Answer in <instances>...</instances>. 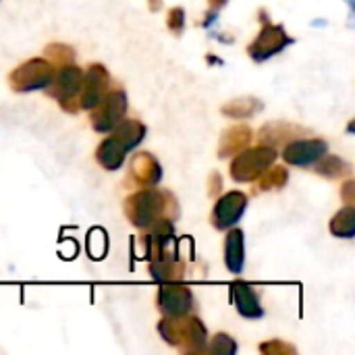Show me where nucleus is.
Returning <instances> with one entry per match:
<instances>
[{
	"mask_svg": "<svg viewBox=\"0 0 355 355\" xmlns=\"http://www.w3.org/2000/svg\"><path fill=\"white\" fill-rule=\"evenodd\" d=\"M235 349H237V345H235L233 339L227 337V335H216V337L212 339V345H210V352H212V354H235Z\"/></svg>",
	"mask_w": 355,
	"mask_h": 355,
	"instance_id": "nucleus-21",
	"label": "nucleus"
},
{
	"mask_svg": "<svg viewBox=\"0 0 355 355\" xmlns=\"http://www.w3.org/2000/svg\"><path fill=\"white\" fill-rule=\"evenodd\" d=\"M54 75V67L46 58H33L21 64L10 75V87L15 92H33L44 89Z\"/></svg>",
	"mask_w": 355,
	"mask_h": 355,
	"instance_id": "nucleus-7",
	"label": "nucleus"
},
{
	"mask_svg": "<svg viewBox=\"0 0 355 355\" xmlns=\"http://www.w3.org/2000/svg\"><path fill=\"white\" fill-rule=\"evenodd\" d=\"M131 171L148 187H152V185H156L160 181V164L156 162V158L152 154H139L133 160Z\"/></svg>",
	"mask_w": 355,
	"mask_h": 355,
	"instance_id": "nucleus-15",
	"label": "nucleus"
},
{
	"mask_svg": "<svg viewBox=\"0 0 355 355\" xmlns=\"http://www.w3.org/2000/svg\"><path fill=\"white\" fill-rule=\"evenodd\" d=\"M287 181V171L285 168H266L260 175V187L262 189H270V187H283Z\"/></svg>",
	"mask_w": 355,
	"mask_h": 355,
	"instance_id": "nucleus-20",
	"label": "nucleus"
},
{
	"mask_svg": "<svg viewBox=\"0 0 355 355\" xmlns=\"http://www.w3.org/2000/svg\"><path fill=\"white\" fill-rule=\"evenodd\" d=\"M127 112V96L123 89L106 92V96L92 108V125L100 133L112 131Z\"/></svg>",
	"mask_w": 355,
	"mask_h": 355,
	"instance_id": "nucleus-6",
	"label": "nucleus"
},
{
	"mask_svg": "<svg viewBox=\"0 0 355 355\" xmlns=\"http://www.w3.org/2000/svg\"><path fill=\"white\" fill-rule=\"evenodd\" d=\"M225 2H227V0H210V4H212L214 8H218V6H223Z\"/></svg>",
	"mask_w": 355,
	"mask_h": 355,
	"instance_id": "nucleus-24",
	"label": "nucleus"
},
{
	"mask_svg": "<svg viewBox=\"0 0 355 355\" xmlns=\"http://www.w3.org/2000/svg\"><path fill=\"white\" fill-rule=\"evenodd\" d=\"M331 233L343 239H352L355 235V210L354 206H345L331 223Z\"/></svg>",
	"mask_w": 355,
	"mask_h": 355,
	"instance_id": "nucleus-17",
	"label": "nucleus"
},
{
	"mask_svg": "<svg viewBox=\"0 0 355 355\" xmlns=\"http://www.w3.org/2000/svg\"><path fill=\"white\" fill-rule=\"evenodd\" d=\"M106 248H108V241H106V233L102 229H94L87 237V250L92 254L94 260H100L104 258L106 254Z\"/></svg>",
	"mask_w": 355,
	"mask_h": 355,
	"instance_id": "nucleus-19",
	"label": "nucleus"
},
{
	"mask_svg": "<svg viewBox=\"0 0 355 355\" xmlns=\"http://www.w3.org/2000/svg\"><path fill=\"white\" fill-rule=\"evenodd\" d=\"M146 135V125L139 121H121L108 139H104L96 152V158L102 168L106 171H119L123 166L125 156L139 146V141Z\"/></svg>",
	"mask_w": 355,
	"mask_h": 355,
	"instance_id": "nucleus-1",
	"label": "nucleus"
},
{
	"mask_svg": "<svg viewBox=\"0 0 355 355\" xmlns=\"http://www.w3.org/2000/svg\"><path fill=\"white\" fill-rule=\"evenodd\" d=\"M266 349H270L272 354H277V352H291L287 345H283V343H270V345H262V352H266Z\"/></svg>",
	"mask_w": 355,
	"mask_h": 355,
	"instance_id": "nucleus-23",
	"label": "nucleus"
},
{
	"mask_svg": "<svg viewBox=\"0 0 355 355\" xmlns=\"http://www.w3.org/2000/svg\"><path fill=\"white\" fill-rule=\"evenodd\" d=\"M275 158H277V152L272 146H258L254 150H248L233 160L231 177L239 183L256 181L266 168H270Z\"/></svg>",
	"mask_w": 355,
	"mask_h": 355,
	"instance_id": "nucleus-5",
	"label": "nucleus"
},
{
	"mask_svg": "<svg viewBox=\"0 0 355 355\" xmlns=\"http://www.w3.org/2000/svg\"><path fill=\"white\" fill-rule=\"evenodd\" d=\"M191 304H193V297L187 287L179 285L177 281L162 283L160 293H158V306L164 316H171V318L185 316L191 310Z\"/></svg>",
	"mask_w": 355,
	"mask_h": 355,
	"instance_id": "nucleus-10",
	"label": "nucleus"
},
{
	"mask_svg": "<svg viewBox=\"0 0 355 355\" xmlns=\"http://www.w3.org/2000/svg\"><path fill=\"white\" fill-rule=\"evenodd\" d=\"M183 10L181 8H173L171 10V15H168V27H171V31L173 33H181V29H183Z\"/></svg>",
	"mask_w": 355,
	"mask_h": 355,
	"instance_id": "nucleus-22",
	"label": "nucleus"
},
{
	"mask_svg": "<svg viewBox=\"0 0 355 355\" xmlns=\"http://www.w3.org/2000/svg\"><path fill=\"white\" fill-rule=\"evenodd\" d=\"M231 295H233L237 312L243 318H262L264 316V308L260 306V300H258L252 285L237 281V283L231 285Z\"/></svg>",
	"mask_w": 355,
	"mask_h": 355,
	"instance_id": "nucleus-13",
	"label": "nucleus"
},
{
	"mask_svg": "<svg viewBox=\"0 0 355 355\" xmlns=\"http://www.w3.org/2000/svg\"><path fill=\"white\" fill-rule=\"evenodd\" d=\"M248 208V196L241 191H229L225 193L212 212V223L216 229H231L239 223V218L243 216Z\"/></svg>",
	"mask_w": 355,
	"mask_h": 355,
	"instance_id": "nucleus-9",
	"label": "nucleus"
},
{
	"mask_svg": "<svg viewBox=\"0 0 355 355\" xmlns=\"http://www.w3.org/2000/svg\"><path fill=\"white\" fill-rule=\"evenodd\" d=\"M289 44H291V37L285 33V29L281 25H266L260 31V35L254 40V44L248 48V52L254 60L260 62V60H266V58L279 54Z\"/></svg>",
	"mask_w": 355,
	"mask_h": 355,
	"instance_id": "nucleus-8",
	"label": "nucleus"
},
{
	"mask_svg": "<svg viewBox=\"0 0 355 355\" xmlns=\"http://www.w3.org/2000/svg\"><path fill=\"white\" fill-rule=\"evenodd\" d=\"M225 264L229 272L239 275L245 264V245H243V231L231 229L225 241Z\"/></svg>",
	"mask_w": 355,
	"mask_h": 355,
	"instance_id": "nucleus-14",
	"label": "nucleus"
},
{
	"mask_svg": "<svg viewBox=\"0 0 355 355\" xmlns=\"http://www.w3.org/2000/svg\"><path fill=\"white\" fill-rule=\"evenodd\" d=\"M166 200H168V196L160 193L158 189H152V187L141 189V191L133 193L131 198H127L125 214L135 227H141V229L152 227L158 218H162Z\"/></svg>",
	"mask_w": 355,
	"mask_h": 355,
	"instance_id": "nucleus-3",
	"label": "nucleus"
},
{
	"mask_svg": "<svg viewBox=\"0 0 355 355\" xmlns=\"http://www.w3.org/2000/svg\"><path fill=\"white\" fill-rule=\"evenodd\" d=\"M322 158H324V156H322ZM318 173L324 175V177L337 179V177H341V175H347V173H349V164L343 162V160L337 158V156H327V158L322 160V164L318 166Z\"/></svg>",
	"mask_w": 355,
	"mask_h": 355,
	"instance_id": "nucleus-18",
	"label": "nucleus"
},
{
	"mask_svg": "<svg viewBox=\"0 0 355 355\" xmlns=\"http://www.w3.org/2000/svg\"><path fill=\"white\" fill-rule=\"evenodd\" d=\"M158 331L166 339L168 345L183 347L187 352L206 349V343H208V333H206L202 320L200 318H187V314L177 316V318L166 316L158 324Z\"/></svg>",
	"mask_w": 355,
	"mask_h": 355,
	"instance_id": "nucleus-2",
	"label": "nucleus"
},
{
	"mask_svg": "<svg viewBox=\"0 0 355 355\" xmlns=\"http://www.w3.org/2000/svg\"><path fill=\"white\" fill-rule=\"evenodd\" d=\"M81 83H83V73L73 64H64L60 71H56L52 75L46 89H48V94L52 98H56L60 102V106L67 112H75L77 106H79L77 100H79Z\"/></svg>",
	"mask_w": 355,
	"mask_h": 355,
	"instance_id": "nucleus-4",
	"label": "nucleus"
},
{
	"mask_svg": "<svg viewBox=\"0 0 355 355\" xmlns=\"http://www.w3.org/2000/svg\"><path fill=\"white\" fill-rule=\"evenodd\" d=\"M252 139V131L245 127V125H237L233 127L231 131H227L225 139H223V146H220V158L227 156V154H237L241 148L248 146V141Z\"/></svg>",
	"mask_w": 355,
	"mask_h": 355,
	"instance_id": "nucleus-16",
	"label": "nucleus"
},
{
	"mask_svg": "<svg viewBox=\"0 0 355 355\" xmlns=\"http://www.w3.org/2000/svg\"><path fill=\"white\" fill-rule=\"evenodd\" d=\"M108 87V71L102 64L89 67V71L83 75L81 92H79V106L85 110H92L104 96Z\"/></svg>",
	"mask_w": 355,
	"mask_h": 355,
	"instance_id": "nucleus-12",
	"label": "nucleus"
},
{
	"mask_svg": "<svg viewBox=\"0 0 355 355\" xmlns=\"http://www.w3.org/2000/svg\"><path fill=\"white\" fill-rule=\"evenodd\" d=\"M327 150L329 146L324 139H297V141H289L283 158L287 164L293 166H312L327 154Z\"/></svg>",
	"mask_w": 355,
	"mask_h": 355,
	"instance_id": "nucleus-11",
	"label": "nucleus"
}]
</instances>
